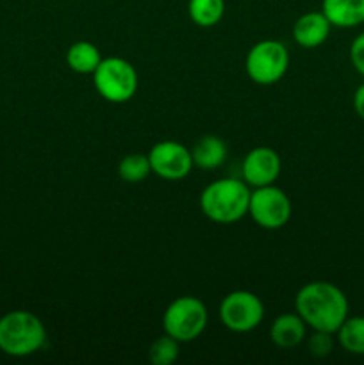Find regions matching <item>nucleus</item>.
<instances>
[{
    "label": "nucleus",
    "instance_id": "1a4fd4ad",
    "mask_svg": "<svg viewBox=\"0 0 364 365\" xmlns=\"http://www.w3.org/2000/svg\"><path fill=\"white\" fill-rule=\"evenodd\" d=\"M152 173L164 180H182L193 170L191 150L177 141H161L148 152Z\"/></svg>",
    "mask_w": 364,
    "mask_h": 365
},
{
    "label": "nucleus",
    "instance_id": "20e7f679",
    "mask_svg": "<svg viewBox=\"0 0 364 365\" xmlns=\"http://www.w3.org/2000/svg\"><path fill=\"white\" fill-rule=\"evenodd\" d=\"M93 84L103 100L125 103L138 91V71L123 57H107L93 73Z\"/></svg>",
    "mask_w": 364,
    "mask_h": 365
},
{
    "label": "nucleus",
    "instance_id": "f8f14e48",
    "mask_svg": "<svg viewBox=\"0 0 364 365\" xmlns=\"http://www.w3.org/2000/svg\"><path fill=\"white\" fill-rule=\"evenodd\" d=\"M307 337V324L298 314H282L271 323L270 339L277 348L291 349Z\"/></svg>",
    "mask_w": 364,
    "mask_h": 365
},
{
    "label": "nucleus",
    "instance_id": "6ab92c4d",
    "mask_svg": "<svg viewBox=\"0 0 364 365\" xmlns=\"http://www.w3.org/2000/svg\"><path fill=\"white\" fill-rule=\"evenodd\" d=\"M181 353V342L171 335L164 334L163 337L156 339L148 349V360L153 365H173L177 362Z\"/></svg>",
    "mask_w": 364,
    "mask_h": 365
},
{
    "label": "nucleus",
    "instance_id": "9b49d317",
    "mask_svg": "<svg viewBox=\"0 0 364 365\" xmlns=\"http://www.w3.org/2000/svg\"><path fill=\"white\" fill-rule=\"evenodd\" d=\"M330 21L321 11L302 14L293 25V38L303 48H316L327 41L330 34Z\"/></svg>",
    "mask_w": 364,
    "mask_h": 365
},
{
    "label": "nucleus",
    "instance_id": "ddd939ff",
    "mask_svg": "<svg viewBox=\"0 0 364 365\" xmlns=\"http://www.w3.org/2000/svg\"><path fill=\"white\" fill-rule=\"evenodd\" d=\"M321 13L332 27L352 29L364 24V0H323Z\"/></svg>",
    "mask_w": 364,
    "mask_h": 365
},
{
    "label": "nucleus",
    "instance_id": "412c9836",
    "mask_svg": "<svg viewBox=\"0 0 364 365\" xmlns=\"http://www.w3.org/2000/svg\"><path fill=\"white\" fill-rule=\"evenodd\" d=\"M350 61H352L357 73L364 77V32H360L350 45Z\"/></svg>",
    "mask_w": 364,
    "mask_h": 365
},
{
    "label": "nucleus",
    "instance_id": "39448f33",
    "mask_svg": "<svg viewBox=\"0 0 364 365\" xmlns=\"http://www.w3.org/2000/svg\"><path fill=\"white\" fill-rule=\"evenodd\" d=\"M209 314L206 305L195 296H181L173 299L164 310V334L171 335L178 342H191L198 339L207 328Z\"/></svg>",
    "mask_w": 364,
    "mask_h": 365
},
{
    "label": "nucleus",
    "instance_id": "dca6fc26",
    "mask_svg": "<svg viewBox=\"0 0 364 365\" xmlns=\"http://www.w3.org/2000/svg\"><path fill=\"white\" fill-rule=\"evenodd\" d=\"M335 334H338L339 346L346 353L364 355V316L346 317Z\"/></svg>",
    "mask_w": 364,
    "mask_h": 365
},
{
    "label": "nucleus",
    "instance_id": "0eeeda50",
    "mask_svg": "<svg viewBox=\"0 0 364 365\" xmlns=\"http://www.w3.org/2000/svg\"><path fill=\"white\" fill-rule=\"evenodd\" d=\"M220 321L227 330L236 334L252 331L263 323L264 305L257 294L250 291H234L220 303Z\"/></svg>",
    "mask_w": 364,
    "mask_h": 365
},
{
    "label": "nucleus",
    "instance_id": "f03ea898",
    "mask_svg": "<svg viewBox=\"0 0 364 365\" xmlns=\"http://www.w3.org/2000/svg\"><path fill=\"white\" fill-rule=\"evenodd\" d=\"M250 185L238 178H221L207 185L200 195V209L211 221L232 225L248 214Z\"/></svg>",
    "mask_w": 364,
    "mask_h": 365
},
{
    "label": "nucleus",
    "instance_id": "4be33fe9",
    "mask_svg": "<svg viewBox=\"0 0 364 365\" xmlns=\"http://www.w3.org/2000/svg\"><path fill=\"white\" fill-rule=\"evenodd\" d=\"M353 109H355L357 116L364 121V82L353 93Z\"/></svg>",
    "mask_w": 364,
    "mask_h": 365
},
{
    "label": "nucleus",
    "instance_id": "9d476101",
    "mask_svg": "<svg viewBox=\"0 0 364 365\" xmlns=\"http://www.w3.org/2000/svg\"><path fill=\"white\" fill-rule=\"evenodd\" d=\"M282 171V160L270 146H257L246 153L243 160V180L250 187H264L277 182Z\"/></svg>",
    "mask_w": 364,
    "mask_h": 365
},
{
    "label": "nucleus",
    "instance_id": "4468645a",
    "mask_svg": "<svg viewBox=\"0 0 364 365\" xmlns=\"http://www.w3.org/2000/svg\"><path fill=\"white\" fill-rule=\"evenodd\" d=\"M193 166L203 171H211L220 168L227 159V145L218 135H203L196 141L191 150Z\"/></svg>",
    "mask_w": 364,
    "mask_h": 365
},
{
    "label": "nucleus",
    "instance_id": "7ed1b4c3",
    "mask_svg": "<svg viewBox=\"0 0 364 365\" xmlns=\"http://www.w3.org/2000/svg\"><path fill=\"white\" fill-rule=\"evenodd\" d=\"M46 330L43 321L29 310H11L0 317V351L21 359L34 355L45 346Z\"/></svg>",
    "mask_w": 364,
    "mask_h": 365
},
{
    "label": "nucleus",
    "instance_id": "a211bd4d",
    "mask_svg": "<svg viewBox=\"0 0 364 365\" xmlns=\"http://www.w3.org/2000/svg\"><path fill=\"white\" fill-rule=\"evenodd\" d=\"M150 173H152V168H150L148 155H143V153H131L118 164V175L121 180L128 184H139L146 180Z\"/></svg>",
    "mask_w": 364,
    "mask_h": 365
},
{
    "label": "nucleus",
    "instance_id": "f3484780",
    "mask_svg": "<svg viewBox=\"0 0 364 365\" xmlns=\"http://www.w3.org/2000/svg\"><path fill=\"white\" fill-rule=\"evenodd\" d=\"M188 13L198 27H214L225 14V0H189Z\"/></svg>",
    "mask_w": 364,
    "mask_h": 365
},
{
    "label": "nucleus",
    "instance_id": "6e6552de",
    "mask_svg": "<svg viewBox=\"0 0 364 365\" xmlns=\"http://www.w3.org/2000/svg\"><path fill=\"white\" fill-rule=\"evenodd\" d=\"M248 214L261 228L278 230L291 217V200L273 184L256 187L250 195Z\"/></svg>",
    "mask_w": 364,
    "mask_h": 365
},
{
    "label": "nucleus",
    "instance_id": "423d86ee",
    "mask_svg": "<svg viewBox=\"0 0 364 365\" xmlns=\"http://www.w3.org/2000/svg\"><path fill=\"white\" fill-rule=\"evenodd\" d=\"M245 68L256 84H277L289 68L288 48L277 39H263L248 50Z\"/></svg>",
    "mask_w": 364,
    "mask_h": 365
},
{
    "label": "nucleus",
    "instance_id": "f257e3e1",
    "mask_svg": "<svg viewBox=\"0 0 364 365\" xmlns=\"http://www.w3.org/2000/svg\"><path fill=\"white\" fill-rule=\"evenodd\" d=\"M296 314L313 330L334 335L348 317V298L338 285L330 282H310L298 291L295 298Z\"/></svg>",
    "mask_w": 364,
    "mask_h": 365
},
{
    "label": "nucleus",
    "instance_id": "2eb2a0df",
    "mask_svg": "<svg viewBox=\"0 0 364 365\" xmlns=\"http://www.w3.org/2000/svg\"><path fill=\"white\" fill-rule=\"evenodd\" d=\"M66 63L74 71L82 75L95 73L98 64L102 63L98 46L91 41H75L66 52Z\"/></svg>",
    "mask_w": 364,
    "mask_h": 365
},
{
    "label": "nucleus",
    "instance_id": "aec40b11",
    "mask_svg": "<svg viewBox=\"0 0 364 365\" xmlns=\"http://www.w3.org/2000/svg\"><path fill=\"white\" fill-rule=\"evenodd\" d=\"M307 349L313 356L316 359H325L332 353L334 349V339H332V334H327V331H318L314 330V334L307 339Z\"/></svg>",
    "mask_w": 364,
    "mask_h": 365
}]
</instances>
